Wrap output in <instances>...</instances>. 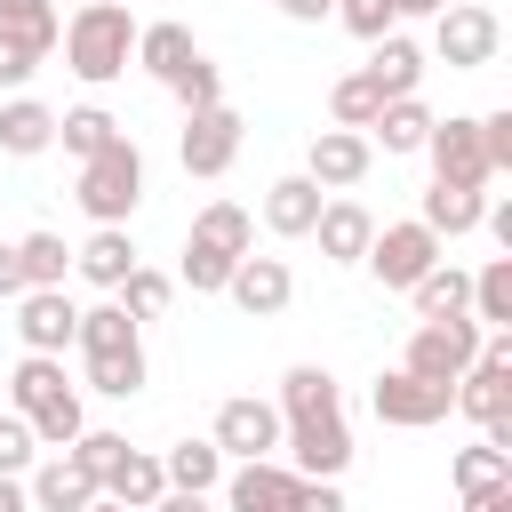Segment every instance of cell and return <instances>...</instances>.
I'll return each mask as SVG.
<instances>
[{
	"label": "cell",
	"mask_w": 512,
	"mask_h": 512,
	"mask_svg": "<svg viewBox=\"0 0 512 512\" xmlns=\"http://www.w3.org/2000/svg\"><path fill=\"white\" fill-rule=\"evenodd\" d=\"M288 512H344V496H336V480H296Z\"/></svg>",
	"instance_id": "47"
},
{
	"label": "cell",
	"mask_w": 512,
	"mask_h": 512,
	"mask_svg": "<svg viewBox=\"0 0 512 512\" xmlns=\"http://www.w3.org/2000/svg\"><path fill=\"white\" fill-rule=\"evenodd\" d=\"M104 496H112L120 512H152V504L168 496V472H160V456H136V448H128V456H120V472L104 480Z\"/></svg>",
	"instance_id": "29"
},
{
	"label": "cell",
	"mask_w": 512,
	"mask_h": 512,
	"mask_svg": "<svg viewBox=\"0 0 512 512\" xmlns=\"http://www.w3.org/2000/svg\"><path fill=\"white\" fill-rule=\"evenodd\" d=\"M72 264H80V280L120 288V280L136 272V240H128V224H96V232H88V248H72Z\"/></svg>",
	"instance_id": "21"
},
{
	"label": "cell",
	"mask_w": 512,
	"mask_h": 512,
	"mask_svg": "<svg viewBox=\"0 0 512 512\" xmlns=\"http://www.w3.org/2000/svg\"><path fill=\"white\" fill-rule=\"evenodd\" d=\"M56 144H64L72 160H96L104 144H120V120H112L104 104H72V112H56Z\"/></svg>",
	"instance_id": "31"
},
{
	"label": "cell",
	"mask_w": 512,
	"mask_h": 512,
	"mask_svg": "<svg viewBox=\"0 0 512 512\" xmlns=\"http://www.w3.org/2000/svg\"><path fill=\"white\" fill-rule=\"evenodd\" d=\"M480 216H488V192H472V184H424V208H416V224H424L432 240L480 232Z\"/></svg>",
	"instance_id": "17"
},
{
	"label": "cell",
	"mask_w": 512,
	"mask_h": 512,
	"mask_svg": "<svg viewBox=\"0 0 512 512\" xmlns=\"http://www.w3.org/2000/svg\"><path fill=\"white\" fill-rule=\"evenodd\" d=\"M480 152H488V176L512 168V112H488V120H480Z\"/></svg>",
	"instance_id": "45"
},
{
	"label": "cell",
	"mask_w": 512,
	"mask_h": 512,
	"mask_svg": "<svg viewBox=\"0 0 512 512\" xmlns=\"http://www.w3.org/2000/svg\"><path fill=\"white\" fill-rule=\"evenodd\" d=\"M368 408H376V424L424 432V424H440V416L456 408V384H424V376H408V368H384V376L368 384Z\"/></svg>",
	"instance_id": "5"
},
{
	"label": "cell",
	"mask_w": 512,
	"mask_h": 512,
	"mask_svg": "<svg viewBox=\"0 0 512 512\" xmlns=\"http://www.w3.org/2000/svg\"><path fill=\"white\" fill-rule=\"evenodd\" d=\"M368 168H376V144H368V136H352V128H320V136H312V152H304V176H312L320 192H352Z\"/></svg>",
	"instance_id": "12"
},
{
	"label": "cell",
	"mask_w": 512,
	"mask_h": 512,
	"mask_svg": "<svg viewBox=\"0 0 512 512\" xmlns=\"http://www.w3.org/2000/svg\"><path fill=\"white\" fill-rule=\"evenodd\" d=\"M192 56H200V40H192L184 24H136V64H144L160 88H168V80H176Z\"/></svg>",
	"instance_id": "25"
},
{
	"label": "cell",
	"mask_w": 512,
	"mask_h": 512,
	"mask_svg": "<svg viewBox=\"0 0 512 512\" xmlns=\"http://www.w3.org/2000/svg\"><path fill=\"white\" fill-rule=\"evenodd\" d=\"M432 104L424 96H400V104H384L376 112V128H368V144H384V152H424V136H432Z\"/></svg>",
	"instance_id": "26"
},
{
	"label": "cell",
	"mask_w": 512,
	"mask_h": 512,
	"mask_svg": "<svg viewBox=\"0 0 512 512\" xmlns=\"http://www.w3.org/2000/svg\"><path fill=\"white\" fill-rule=\"evenodd\" d=\"M432 48H440L448 72H488L496 48H504V24H496V8H480V0H448V8L432 16Z\"/></svg>",
	"instance_id": "4"
},
{
	"label": "cell",
	"mask_w": 512,
	"mask_h": 512,
	"mask_svg": "<svg viewBox=\"0 0 512 512\" xmlns=\"http://www.w3.org/2000/svg\"><path fill=\"white\" fill-rule=\"evenodd\" d=\"M88 512H120V504H112V496H96V504H88Z\"/></svg>",
	"instance_id": "54"
},
{
	"label": "cell",
	"mask_w": 512,
	"mask_h": 512,
	"mask_svg": "<svg viewBox=\"0 0 512 512\" xmlns=\"http://www.w3.org/2000/svg\"><path fill=\"white\" fill-rule=\"evenodd\" d=\"M72 328H80V304H72L64 288H24V296H16V336H24V352L64 360Z\"/></svg>",
	"instance_id": "11"
},
{
	"label": "cell",
	"mask_w": 512,
	"mask_h": 512,
	"mask_svg": "<svg viewBox=\"0 0 512 512\" xmlns=\"http://www.w3.org/2000/svg\"><path fill=\"white\" fill-rule=\"evenodd\" d=\"M280 424H304V416H344V392H336V376L328 368H312V360H296L288 376H280Z\"/></svg>",
	"instance_id": "18"
},
{
	"label": "cell",
	"mask_w": 512,
	"mask_h": 512,
	"mask_svg": "<svg viewBox=\"0 0 512 512\" xmlns=\"http://www.w3.org/2000/svg\"><path fill=\"white\" fill-rule=\"evenodd\" d=\"M24 296V264H16V240H0V304Z\"/></svg>",
	"instance_id": "48"
},
{
	"label": "cell",
	"mask_w": 512,
	"mask_h": 512,
	"mask_svg": "<svg viewBox=\"0 0 512 512\" xmlns=\"http://www.w3.org/2000/svg\"><path fill=\"white\" fill-rule=\"evenodd\" d=\"M312 240H320V256H328V264H360V256H368V240H376V216H368L352 192H336V200H320Z\"/></svg>",
	"instance_id": "14"
},
{
	"label": "cell",
	"mask_w": 512,
	"mask_h": 512,
	"mask_svg": "<svg viewBox=\"0 0 512 512\" xmlns=\"http://www.w3.org/2000/svg\"><path fill=\"white\" fill-rule=\"evenodd\" d=\"M48 144H56V112H48L40 96H8V104H0V152L32 160V152H48Z\"/></svg>",
	"instance_id": "22"
},
{
	"label": "cell",
	"mask_w": 512,
	"mask_h": 512,
	"mask_svg": "<svg viewBox=\"0 0 512 512\" xmlns=\"http://www.w3.org/2000/svg\"><path fill=\"white\" fill-rule=\"evenodd\" d=\"M88 392H104V400H128V392H144V352L88 360Z\"/></svg>",
	"instance_id": "41"
},
{
	"label": "cell",
	"mask_w": 512,
	"mask_h": 512,
	"mask_svg": "<svg viewBox=\"0 0 512 512\" xmlns=\"http://www.w3.org/2000/svg\"><path fill=\"white\" fill-rule=\"evenodd\" d=\"M424 160H432V184H472V192L496 184L488 176V152H480V120H432Z\"/></svg>",
	"instance_id": "10"
},
{
	"label": "cell",
	"mask_w": 512,
	"mask_h": 512,
	"mask_svg": "<svg viewBox=\"0 0 512 512\" xmlns=\"http://www.w3.org/2000/svg\"><path fill=\"white\" fill-rule=\"evenodd\" d=\"M376 112H384V96H376V80H368V72H344V80L328 88V120H336V128L368 136V128H376Z\"/></svg>",
	"instance_id": "33"
},
{
	"label": "cell",
	"mask_w": 512,
	"mask_h": 512,
	"mask_svg": "<svg viewBox=\"0 0 512 512\" xmlns=\"http://www.w3.org/2000/svg\"><path fill=\"white\" fill-rule=\"evenodd\" d=\"M64 64L88 80V88H104V80H120L128 72V56H136V16L120 8V0H104V8H72V24H64Z\"/></svg>",
	"instance_id": "1"
},
{
	"label": "cell",
	"mask_w": 512,
	"mask_h": 512,
	"mask_svg": "<svg viewBox=\"0 0 512 512\" xmlns=\"http://www.w3.org/2000/svg\"><path fill=\"white\" fill-rule=\"evenodd\" d=\"M384 8H392V24H400V16H440L448 0H384Z\"/></svg>",
	"instance_id": "52"
},
{
	"label": "cell",
	"mask_w": 512,
	"mask_h": 512,
	"mask_svg": "<svg viewBox=\"0 0 512 512\" xmlns=\"http://www.w3.org/2000/svg\"><path fill=\"white\" fill-rule=\"evenodd\" d=\"M0 512H32V496H24V480H0Z\"/></svg>",
	"instance_id": "53"
},
{
	"label": "cell",
	"mask_w": 512,
	"mask_h": 512,
	"mask_svg": "<svg viewBox=\"0 0 512 512\" xmlns=\"http://www.w3.org/2000/svg\"><path fill=\"white\" fill-rule=\"evenodd\" d=\"M512 480V456L504 448H456V496H480V488H504Z\"/></svg>",
	"instance_id": "39"
},
{
	"label": "cell",
	"mask_w": 512,
	"mask_h": 512,
	"mask_svg": "<svg viewBox=\"0 0 512 512\" xmlns=\"http://www.w3.org/2000/svg\"><path fill=\"white\" fill-rule=\"evenodd\" d=\"M472 320L480 328H512V256H488L472 272Z\"/></svg>",
	"instance_id": "34"
},
{
	"label": "cell",
	"mask_w": 512,
	"mask_h": 512,
	"mask_svg": "<svg viewBox=\"0 0 512 512\" xmlns=\"http://www.w3.org/2000/svg\"><path fill=\"white\" fill-rule=\"evenodd\" d=\"M224 296H232L248 320H272V312H288L296 272H288L280 256H240V264H232V280H224Z\"/></svg>",
	"instance_id": "13"
},
{
	"label": "cell",
	"mask_w": 512,
	"mask_h": 512,
	"mask_svg": "<svg viewBox=\"0 0 512 512\" xmlns=\"http://www.w3.org/2000/svg\"><path fill=\"white\" fill-rule=\"evenodd\" d=\"M32 448H40L32 424H24V416H0V480H24V472H32Z\"/></svg>",
	"instance_id": "43"
},
{
	"label": "cell",
	"mask_w": 512,
	"mask_h": 512,
	"mask_svg": "<svg viewBox=\"0 0 512 512\" xmlns=\"http://www.w3.org/2000/svg\"><path fill=\"white\" fill-rule=\"evenodd\" d=\"M480 320L472 312H456V320H416V336H408V352H400V368L408 376H424V384H456L472 360H480Z\"/></svg>",
	"instance_id": "3"
},
{
	"label": "cell",
	"mask_w": 512,
	"mask_h": 512,
	"mask_svg": "<svg viewBox=\"0 0 512 512\" xmlns=\"http://www.w3.org/2000/svg\"><path fill=\"white\" fill-rule=\"evenodd\" d=\"M168 96H176L184 112H208V104H224V80H216V64H208V56H192V64L168 80Z\"/></svg>",
	"instance_id": "42"
},
{
	"label": "cell",
	"mask_w": 512,
	"mask_h": 512,
	"mask_svg": "<svg viewBox=\"0 0 512 512\" xmlns=\"http://www.w3.org/2000/svg\"><path fill=\"white\" fill-rule=\"evenodd\" d=\"M408 296H416V320H456V312H472V272H456V264L440 256Z\"/></svg>",
	"instance_id": "27"
},
{
	"label": "cell",
	"mask_w": 512,
	"mask_h": 512,
	"mask_svg": "<svg viewBox=\"0 0 512 512\" xmlns=\"http://www.w3.org/2000/svg\"><path fill=\"white\" fill-rule=\"evenodd\" d=\"M16 264H24V288H64L72 248H64L56 232H24V240H16Z\"/></svg>",
	"instance_id": "35"
},
{
	"label": "cell",
	"mask_w": 512,
	"mask_h": 512,
	"mask_svg": "<svg viewBox=\"0 0 512 512\" xmlns=\"http://www.w3.org/2000/svg\"><path fill=\"white\" fill-rule=\"evenodd\" d=\"M336 24H344L352 40H384V32H392V8H384V0H336Z\"/></svg>",
	"instance_id": "44"
},
{
	"label": "cell",
	"mask_w": 512,
	"mask_h": 512,
	"mask_svg": "<svg viewBox=\"0 0 512 512\" xmlns=\"http://www.w3.org/2000/svg\"><path fill=\"white\" fill-rule=\"evenodd\" d=\"M0 32H8V40H24L32 56H56L64 16H56V0H0Z\"/></svg>",
	"instance_id": "30"
},
{
	"label": "cell",
	"mask_w": 512,
	"mask_h": 512,
	"mask_svg": "<svg viewBox=\"0 0 512 512\" xmlns=\"http://www.w3.org/2000/svg\"><path fill=\"white\" fill-rule=\"evenodd\" d=\"M160 472H168V488H184V496H208V488L224 480V456H216V440H176V448L160 456Z\"/></svg>",
	"instance_id": "32"
},
{
	"label": "cell",
	"mask_w": 512,
	"mask_h": 512,
	"mask_svg": "<svg viewBox=\"0 0 512 512\" xmlns=\"http://www.w3.org/2000/svg\"><path fill=\"white\" fill-rule=\"evenodd\" d=\"M24 424H32V440H40V448H56V456H64V448L88 432V408H80V392H64V400H48V408H40V416H24Z\"/></svg>",
	"instance_id": "37"
},
{
	"label": "cell",
	"mask_w": 512,
	"mask_h": 512,
	"mask_svg": "<svg viewBox=\"0 0 512 512\" xmlns=\"http://www.w3.org/2000/svg\"><path fill=\"white\" fill-rule=\"evenodd\" d=\"M96 224H128L136 216V200H144V152L120 136V144H104L96 160H80V192H72Z\"/></svg>",
	"instance_id": "2"
},
{
	"label": "cell",
	"mask_w": 512,
	"mask_h": 512,
	"mask_svg": "<svg viewBox=\"0 0 512 512\" xmlns=\"http://www.w3.org/2000/svg\"><path fill=\"white\" fill-rule=\"evenodd\" d=\"M192 240L216 248V256H256V216H248L240 200H208V208L192 216Z\"/></svg>",
	"instance_id": "23"
},
{
	"label": "cell",
	"mask_w": 512,
	"mask_h": 512,
	"mask_svg": "<svg viewBox=\"0 0 512 512\" xmlns=\"http://www.w3.org/2000/svg\"><path fill=\"white\" fill-rule=\"evenodd\" d=\"M360 72L376 80V96H384V104H400V96H416V80H424V48H416L408 32H384V40H376V56H368Z\"/></svg>",
	"instance_id": "19"
},
{
	"label": "cell",
	"mask_w": 512,
	"mask_h": 512,
	"mask_svg": "<svg viewBox=\"0 0 512 512\" xmlns=\"http://www.w3.org/2000/svg\"><path fill=\"white\" fill-rule=\"evenodd\" d=\"M40 64H48V56H32L24 40H8V32H0V88H24Z\"/></svg>",
	"instance_id": "46"
},
{
	"label": "cell",
	"mask_w": 512,
	"mask_h": 512,
	"mask_svg": "<svg viewBox=\"0 0 512 512\" xmlns=\"http://www.w3.org/2000/svg\"><path fill=\"white\" fill-rule=\"evenodd\" d=\"M280 16H288V24H328L336 0H280Z\"/></svg>",
	"instance_id": "49"
},
{
	"label": "cell",
	"mask_w": 512,
	"mask_h": 512,
	"mask_svg": "<svg viewBox=\"0 0 512 512\" xmlns=\"http://www.w3.org/2000/svg\"><path fill=\"white\" fill-rule=\"evenodd\" d=\"M64 456H72V464H80V472L96 480V496H104V480H112V472H120V456H128V440H120V432H96V424H88V432H80V440H72Z\"/></svg>",
	"instance_id": "38"
},
{
	"label": "cell",
	"mask_w": 512,
	"mask_h": 512,
	"mask_svg": "<svg viewBox=\"0 0 512 512\" xmlns=\"http://www.w3.org/2000/svg\"><path fill=\"white\" fill-rule=\"evenodd\" d=\"M72 344H80L88 360H112V352H144V336H136V320L120 312V296H112V304H88V312H80V328H72Z\"/></svg>",
	"instance_id": "24"
},
{
	"label": "cell",
	"mask_w": 512,
	"mask_h": 512,
	"mask_svg": "<svg viewBox=\"0 0 512 512\" xmlns=\"http://www.w3.org/2000/svg\"><path fill=\"white\" fill-rule=\"evenodd\" d=\"M152 512H216V504H208V496H184V488H168Z\"/></svg>",
	"instance_id": "51"
},
{
	"label": "cell",
	"mask_w": 512,
	"mask_h": 512,
	"mask_svg": "<svg viewBox=\"0 0 512 512\" xmlns=\"http://www.w3.org/2000/svg\"><path fill=\"white\" fill-rule=\"evenodd\" d=\"M216 488H224V504H232V512H288V488H296V472H288L280 456H256V464L224 472Z\"/></svg>",
	"instance_id": "16"
},
{
	"label": "cell",
	"mask_w": 512,
	"mask_h": 512,
	"mask_svg": "<svg viewBox=\"0 0 512 512\" xmlns=\"http://www.w3.org/2000/svg\"><path fill=\"white\" fill-rule=\"evenodd\" d=\"M464 512H512V480H504V488H480V496H464Z\"/></svg>",
	"instance_id": "50"
},
{
	"label": "cell",
	"mask_w": 512,
	"mask_h": 512,
	"mask_svg": "<svg viewBox=\"0 0 512 512\" xmlns=\"http://www.w3.org/2000/svg\"><path fill=\"white\" fill-rule=\"evenodd\" d=\"M232 264H240V256H216V248H200V240H184V272H176V280H184L192 296H224V280H232Z\"/></svg>",
	"instance_id": "40"
},
{
	"label": "cell",
	"mask_w": 512,
	"mask_h": 512,
	"mask_svg": "<svg viewBox=\"0 0 512 512\" xmlns=\"http://www.w3.org/2000/svg\"><path fill=\"white\" fill-rule=\"evenodd\" d=\"M112 296H120V312H128V320L144 328V320H160V312L176 304V280H168V272H144V264H136V272H128V280H120Z\"/></svg>",
	"instance_id": "36"
},
{
	"label": "cell",
	"mask_w": 512,
	"mask_h": 512,
	"mask_svg": "<svg viewBox=\"0 0 512 512\" xmlns=\"http://www.w3.org/2000/svg\"><path fill=\"white\" fill-rule=\"evenodd\" d=\"M320 184L312 176H272L264 184V232H280V240H312V224H320Z\"/></svg>",
	"instance_id": "15"
},
{
	"label": "cell",
	"mask_w": 512,
	"mask_h": 512,
	"mask_svg": "<svg viewBox=\"0 0 512 512\" xmlns=\"http://www.w3.org/2000/svg\"><path fill=\"white\" fill-rule=\"evenodd\" d=\"M368 272H376V288H416L432 264H440V240L408 216V224H384L376 240H368V256H360Z\"/></svg>",
	"instance_id": "6"
},
{
	"label": "cell",
	"mask_w": 512,
	"mask_h": 512,
	"mask_svg": "<svg viewBox=\"0 0 512 512\" xmlns=\"http://www.w3.org/2000/svg\"><path fill=\"white\" fill-rule=\"evenodd\" d=\"M80 8H104V0H80Z\"/></svg>",
	"instance_id": "55"
},
{
	"label": "cell",
	"mask_w": 512,
	"mask_h": 512,
	"mask_svg": "<svg viewBox=\"0 0 512 512\" xmlns=\"http://www.w3.org/2000/svg\"><path fill=\"white\" fill-rule=\"evenodd\" d=\"M280 448H288V472H296V480H336V472L352 464V432H344V416L280 424Z\"/></svg>",
	"instance_id": "9"
},
{
	"label": "cell",
	"mask_w": 512,
	"mask_h": 512,
	"mask_svg": "<svg viewBox=\"0 0 512 512\" xmlns=\"http://www.w3.org/2000/svg\"><path fill=\"white\" fill-rule=\"evenodd\" d=\"M176 160L184 176H224L240 160V112L232 104H208V112H184V136H176Z\"/></svg>",
	"instance_id": "7"
},
{
	"label": "cell",
	"mask_w": 512,
	"mask_h": 512,
	"mask_svg": "<svg viewBox=\"0 0 512 512\" xmlns=\"http://www.w3.org/2000/svg\"><path fill=\"white\" fill-rule=\"evenodd\" d=\"M24 496H32V512H88V504H96V480H88L72 456H48V464L24 480Z\"/></svg>",
	"instance_id": "20"
},
{
	"label": "cell",
	"mask_w": 512,
	"mask_h": 512,
	"mask_svg": "<svg viewBox=\"0 0 512 512\" xmlns=\"http://www.w3.org/2000/svg\"><path fill=\"white\" fill-rule=\"evenodd\" d=\"M216 456H240V464H256V456H280V408L272 400H256V392H240V400H224L216 408Z\"/></svg>",
	"instance_id": "8"
},
{
	"label": "cell",
	"mask_w": 512,
	"mask_h": 512,
	"mask_svg": "<svg viewBox=\"0 0 512 512\" xmlns=\"http://www.w3.org/2000/svg\"><path fill=\"white\" fill-rule=\"evenodd\" d=\"M72 384H64V360H48V352H24L16 360V376H8V400H16V416H40L48 400H64Z\"/></svg>",
	"instance_id": "28"
}]
</instances>
